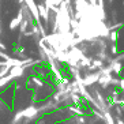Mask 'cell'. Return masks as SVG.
<instances>
[]
</instances>
